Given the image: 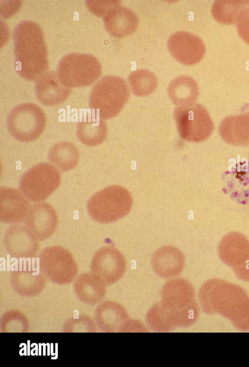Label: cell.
Wrapping results in <instances>:
<instances>
[{
  "instance_id": "11",
  "label": "cell",
  "mask_w": 249,
  "mask_h": 367,
  "mask_svg": "<svg viewBox=\"0 0 249 367\" xmlns=\"http://www.w3.org/2000/svg\"><path fill=\"white\" fill-rule=\"evenodd\" d=\"M126 261L122 252L111 246L103 247L94 254L90 272L105 285L118 282L124 275Z\"/></svg>"
},
{
  "instance_id": "15",
  "label": "cell",
  "mask_w": 249,
  "mask_h": 367,
  "mask_svg": "<svg viewBox=\"0 0 249 367\" xmlns=\"http://www.w3.org/2000/svg\"><path fill=\"white\" fill-rule=\"evenodd\" d=\"M5 249L13 258L27 259L37 254L39 248L38 240L25 226L15 225L6 230L3 239Z\"/></svg>"
},
{
  "instance_id": "26",
  "label": "cell",
  "mask_w": 249,
  "mask_h": 367,
  "mask_svg": "<svg viewBox=\"0 0 249 367\" xmlns=\"http://www.w3.org/2000/svg\"><path fill=\"white\" fill-rule=\"evenodd\" d=\"M248 6L249 0H216L212 5V14L221 23L232 24Z\"/></svg>"
},
{
  "instance_id": "5",
  "label": "cell",
  "mask_w": 249,
  "mask_h": 367,
  "mask_svg": "<svg viewBox=\"0 0 249 367\" xmlns=\"http://www.w3.org/2000/svg\"><path fill=\"white\" fill-rule=\"evenodd\" d=\"M102 67L94 56L71 53L59 61L57 74L61 83L69 88H81L92 84L100 76Z\"/></svg>"
},
{
  "instance_id": "19",
  "label": "cell",
  "mask_w": 249,
  "mask_h": 367,
  "mask_svg": "<svg viewBox=\"0 0 249 367\" xmlns=\"http://www.w3.org/2000/svg\"><path fill=\"white\" fill-rule=\"evenodd\" d=\"M184 263L183 253L172 246H165L158 249L151 260L154 272L164 279L174 278L180 274L183 269Z\"/></svg>"
},
{
  "instance_id": "1",
  "label": "cell",
  "mask_w": 249,
  "mask_h": 367,
  "mask_svg": "<svg viewBox=\"0 0 249 367\" xmlns=\"http://www.w3.org/2000/svg\"><path fill=\"white\" fill-rule=\"evenodd\" d=\"M13 41L17 71L26 80L36 81L49 67L42 29L35 22L22 21L14 30Z\"/></svg>"
},
{
  "instance_id": "12",
  "label": "cell",
  "mask_w": 249,
  "mask_h": 367,
  "mask_svg": "<svg viewBox=\"0 0 249 367\" xmlns=\"http://www.w3.org/2000/svg\"><path fill=\"white\" fill-rule=\"evenodd\" d=\"M99 329L106 333L143 331L142 325L130 320L125 308L119 303L106 300L100 303L94 313Z\"/></svg>"
},
{
  "instance_id": "29",
  "label": "cell",
  "mask_w": 249,
  "mask_h": 367,
  "mask_svg": "<svg viewBox=\"0 0 249 367\" xmlns=\"http://www.w3.org/2000/svg\"><path fill=\"white\" fill-rule=\"evenodd\" d=\"M97 324L90 317L79 315L68 318L63 325L65 333H94L97 331Z\"/></svg>"
},
{
  "instance_id": "24",
  "label": "cell",
  "mask_w": 249,
  "mask_h": 367,
  "mask_svg": "<svg viewBox=\"0 0 249 367\" xmlns=\"http://www.w3.org/2000/svg\"><path fill=\"white\" fill-rule=\"evenodd\" d=\"M167 93L172 102L178 107L195 104L199 95L197 82L191 77L183 75L173 80L170 83Z\"/></svg>"
},
{
  "instance_id": "6",
  "label": "cell",
  "mask_w": 249,
  "mask_h": 367,
  "mask_svg": "<svg viewBox=\"0 0 249 367\" xmlns=\"http://www.w3.org/2000/svg\"><path fill=\"white\" fill-rule=\"evenodd\" d=\"M46 122L43 109L32 102L15 106L7 118L10 134L17 140L24 143L31 142L39 138L45 130Z\"/></svg>"
},
{
  "instance_id": "8",
  "label": "cell",
  "mask_w": 249,
  "mask_h": 367,
  "mask_svg": "<svg viewBox=\"0 0 249 367\" xmlns=\"http://www.w3.org/2000/svg\"><path fill=\"white\" fill-rule=\"evenodd\" d=\"M174 117L180 137L191 142L207 139L214 130V123L207 110L201 104L178 107Z\"/></svg>"
},
{
  "instance_id": "27",
  "label": "cell",
  "mask_w": 249,
  "mask_h": 367,
  "mask_svg": "<svg viewBox=\"0 0 249 367\" xmlns=\"http://www.w3.org/2000/svg\"><path fill=\"white\" fill-rule=\"evenodd\" d=\"M127 80L132 93L139 97L151 94L158 84L155 74L147 69H139L132 72Z\"/></svg>"
},
{
  "instance_id": "25",
  "label": "cell",
  "mask_w": 249,
  "mask_h": 367,
  "mask_svg": "<svg viewBox=\"0 0 249 367\" xmlns=\"http://www.w3.org/2000/svg\"><path fill=\"white\" fill-rule=\"evenodd\" d=\"M50 164L61 172H68L78 165L80 154L78 148L69 141L55 143L48 151Z\"/></svg>"
},
{
  "instance_id": "13",
  "label": "cell",
  "mask_w": 249,
  "mask_h": 367,
  "mask_svg": "<svg viewBox=\"0 0 249 367\" xmlns=\"http://www.w3.org/2000/svg\"><path fill=\"white\" fill-rule=\"evenodd\" d=\"M167 47L172 55L179 63L193 65L203 58L206 47L198 36L185 31L172 34L167 41Z\"/></svg>"
},
{
  "instance_id": "21",
  "label": "cell",
  "mask_w": 249,
  "mask_h": 367,
  "mask_svg": "<svg viewBox=\"0 0 249 367\" xmlns=\"http://www.w3.org/2000/svg\"><path fill=\"white\" fill-rule=\"evenodd\" d=\"M108 130L106 122L91 113H87L77 123L76 134L84 145L94 147L106 139Z\"/></svg>"
},
{
  "instance_id": "17",
  "label": "cell",
  "mask_w": 249,
  "mask_h": 367,
  "mask_svg": "<svg viewBox=\"0 0 249 367\" xmlns=\"http://www.w3.org/2000/svg\"><path fill=\"white\" fill-rule=\"evenodd\" d=\"M35 93L43 105L52 107L60 104L69 97L71 89L60 82L57 72H47L36 81Z\"/></svg>"
},
{
  "instance_id": "3",
  "label": "cell",
  "mask_w": 249,
  "mask_h": 367,
  "mask_svg": "<svg viewBox=\"0 0 249 367\" xmlns=\"http://www.w3.org/2000/svg\"><path fill=\"white\" fill-rule=\"evenodd\" d=\"M130 96L126 83L122 78L107 75L92 88L89 97L91 113L103 120L111 119L122 111Z\"/></svg>"
},
{
  "instance_id": "18",
  "label": "cell",
  "mask_w": 249,
  "mask_h": 367,
  "mask_svg": "<svg viewBox=\"0 0 249 367\" xmlns=\"http://www.w3.org/2000/svg\"><path fill=\"white\" fill-rule=\"evenodd\" d=\"M105 27L111 35L123 38L134 33L139 25V18L131 9L116 5L103 17Z\"/></svg>"
},
{
  "instance_id": "20",
  "label": "cell",
  "mask_w": 249,
  "mask_h": 367,
  "mask_svg": "<svg viewBox=\"0 0 249 367\" xmlns=\"http://www.w3.org/2000/svg\"><path fill=\"white\" fill-rule=\"evenodd\" d=\"M218 132L223 141L234 146L249 145V112L225 117L220 122Z\"/></svg>"
},
{
  "instance_id": "28",
  "label": "cell",
  "mask_w": 249,
  "mask_h": 367,
  "mask_svg": "<svg viewBox=\"0 0 249 367\" xmlns=\"http://www.w3.org/2000/svg\"><path fill=\"white\" fill-rule=\"evenodd\" d=\"M30 328L26 316L18 310L4 312L0 319V331L2 333H26Z\"/></svg>"
},
{
  "instance_id": "2",
  "label": "cell",
  "mask_w": 249,
  "mask_h": 367,
  "mask_svg": "<svg viewBox=\"0 0 249 367\" xmlns=\"http://www.w3.org/2000/svg\"><path fill=\"white\" fill-rule=\"evenodd\" d=\"M161 300L155 304L164 324L170 330L189 327L197 320L199 308L192 284L183 278L166 282L160 292Z\"/></svg>"
},
{
  "instance_id": "9",
  "label": "cell",
  "mask_w": 249,
  "mask_h": 367,
  "mask_svg": "<svg viewBox=\"0 0 249 367\" xmlns=\"http://www.w3.org/2000/svg\"><path fill=\"white\" fill-rule=\"evenodd\" d=\"M59 171L51 164H37L21 176L20 190L30 200L41 202L51 196L61 183Z\"/></svg>"
},
{
  "instance_id": "10",
  "label": "cell",
  "mask_w": 249,
  "mask_h": 367,
  "mask_svg": "<svg viewBox=\"0 0 249 367\" xmlns=\"http://www.w3.org/2000/svg\"><path fill=\"white\" fill-rule=\"evenodd\" d=\"M218 251L221 260L238 278L249 281V241L243 234L231 232L221 240Z\"/></svg>"
},
{
  "instance_id": "16",
  "label": "cell",
  "mask_w": 249,
  "mask_h": 367,
  "mask_svg": "<svg viewBox=\"0 0 249 367\" xmlns=\"http://www.w3.org/2000/svg\"><path fill=\"white\" fill-rule=\"evenodd\" d=\"M28 199L20 191L11 187L0 188V219L7 223L24 220L30 208Z\"/></svg>"
},
{
  "instance_id": "4",
  "label": "cell",
  "mask_w": 249,
  "mask_h": 367,
  "mask_svg": "<svg viewBox=\"0 0 249 367\" xmlns=\"http://www.w3.org/2000/svg\"><path fill=\"white\" fill-rule=\"evenodd\" d=\"M133 203L131 193L118 185L105 187L89 199L87 209L89 216L101 223L113 222L125 216Z\"/></svg>"
},
{
  "instance_id": "23",
  "label": "cell",
  "mask_w": 249,
  "mask_h": 367,
  "mask_svg": "<svg viewBox=\"0 0 249 367\" xmlns=\"http://www.w3.org/2000/svg\"><path fill=\"white\" fill-rule=\"evenodd\" d=\"M73 291L82 303L94 305L100 303L106 294V285L90 272L80 274L75 279Z\"/></svg>"
},
{
  "instance_id": "7",
  "label": "cell",
  "mask_w": 249,
  "mask_h": 367,
  "mask_svg": "<svg viewBox=\"0 0 249 367\" xmlns=\"http://www.w3.org/2000/svg\"><path fill=\"white\" fill-rule=\"evenodd\" d=\"M38 261L40 272L54 284H68L77 277L78 267L74 257L62 246L44 248L40 253Z\"/></svg>"
},
{
  "instance_id": "31",
  "label": "cell",
  "mask_w": 249,
  "mask_h": 367,
  "mask_svg": "<svg viewBox=\"0 0 249 367\" xmlns=\"http://www.w3.org/2000/svg\"><path fill=\"white\" fill-rule=\"evenodd\" d=\"M89 4L90 10L95 15L99 17H104L107 11L111 7L120 4V2L118 1H95L96 4L94 1H88Z\"/></svg>"
},
{
  "instance_id": "22",
  "label": "cell",
  "mask_w": 249,
  "mask_h": 367,
  "mask_svg": "<svg viewBox=\"0 0 249 367\" xmlns=\"http://www.w3.org/2000/svg\"><path fill=\"white\" fill-rule=\"evenodd\" d=\"M10 284L12 289L24 297H34L44 289L46 280L41 273L27 270H16L11 273Z\"/></svg>"
},
{
  "instance_id": "30",
  "label": "cell",
  "mask_w": 249,
  "mask_h": 367,
  "mask_svg": "<svg viewBox=\"0 0 249 367\" xmlns=\"http://www.w3.org/2000/svg\"><path fill=\"white\" fill-rule=\"evenodd\" d=\"M236 27L240 37L249 44V6L239 15L236 22Z\"/></svg>"
},
{
  "instance_id": "14",
  "label": "cell",
  "mask_w": 249,
  "mask_h": 367,
  "mask_svg": "<svg viewBox=\"0 0 249 367\" xmlns=\"http://www.w3.org/2000/svg\"><path fill=\"white\" fill-rule=\"evenodd\" d=\"M25 227L38 240L49 238L55 232L58 217L53 208L46 202H37L29 208L24 220Z\"/></svg>"
}]
</instances>
